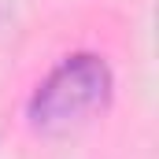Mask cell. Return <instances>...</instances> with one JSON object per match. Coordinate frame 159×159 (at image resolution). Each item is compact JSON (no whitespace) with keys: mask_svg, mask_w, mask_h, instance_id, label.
<instances>
[{"mask_svg":"<svg viewBox=\"0 0 159 159\" xmlns=\"http://www.w3.org/2000/svg\"><path fill=\"white\" fill-rule=\"evenodd\" d=\"M111 96V70L100 56H70L37 85L30 119L44 133H63L96 115Z\"/></svg>","mask_w":159,"mask_h":159,"instance_id":"6da1fadb","label":"cell"}]
</instances>
